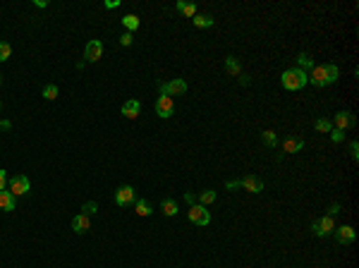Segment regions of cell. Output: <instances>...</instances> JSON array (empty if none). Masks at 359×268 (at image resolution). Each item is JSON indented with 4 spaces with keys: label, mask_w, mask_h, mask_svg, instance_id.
Listing matches in <instances>:
<instances>
[{
    "label": "cell",
    "mask_w": 359,
    "mask_h": 268,
    "mask_svg": "<svg viewBox=\"0 0 359 268\" xmlns=\"http://www.w3.org/2000/svg\"><path fill=\"white\" fill-rule=\"evenodd\" d=\"M338 77H340L338 65H314L312 75H309V81H312L314 86L323 89V86L335 84V81H338Z\"/></svg>",
    "instance_id": "1"
},
{
    "label": "cell",
    "mask_w": 359,
    "mask_h": 268,
    "mask_svg": "<svg viewBox=\"0 0 359 268\" xmlns=\"http://www.w3.org/2000/svg\"><path fill=\"white\" fill-rule=\"evenodd\" d=\"M280 81H282V86H285L287 91H299V89L307 86L309 75H307L304 70H299V67H292V70H285V72H282Z\"/></svg>",
    "instance_id": "2"
},
{
    "label": "cell",
    "mask_w": 359,
    "mask_h": 268,
    "mask_svg": "<svg viewBox=\"0 0 359 268\" xmlns=\"http://www.w3.org/2000/svg\"><path fill=\"white\" fill-rule=\"evenodd\" d=\"M158 91L160 96H182L187 94V81L185 79H172V81H160L158 84Z\"/></svg>",
    "instance_id": "3"
},
{
    "label": "cell",
    "mask_w": 359,
    "mask_h": 268,
    "mask_svg": "<svg viewBox=\"0 0 359 268\" xmlns=\"http://www.w3.org/2000/svg\"><path fill=\"white\" fill-rule=\"evenodd\" d=\"M32 190V182H29V177L27 175H17L12 180H7V191L12 194V196H24V194H29Z\"/></svg>",
    "instance_id": "4"
},
{
    "label": "cell",
    "mask_w": 359,
    "mask_h": 268,
    "mask_svg": "<svg viewBox=\"0 0 359 268\" xmlns=\"http://www.w3.org/2000/svg\"><path fill=\"white\" fill-rule=\"evenodd\" d=\"M187 218H189V223H197V225L206 228V225L211 223V213H208V208H206V206L194 204V206H189Z\"/></svg>",
    "instance_id": "5"
},
{
    "label": "cell",
    "mask_w": 359,
    "mask_h": 268,
    "mask_svg": "<svg viewBox=\"0 0 359 268\" xmlns=\"http://www.w3.org/2000/svg\"><path fill=\"white\" fill-rule=\"evenodd\" d=\"M137 201V191L134 187H129V185H122L120 190L115 191V204L120 206V208H125V206H132Z\"/></svg>",
    "instance_id": "6"
},
{
    "label": "cell",
    "mask_w": 359,
    "mask_h": 268,
    "mask_svg": "<svg viewBox=\"0 0 359 268\" xmlns=\"http://www.w3.org/2000/svg\"><path fill=\"white\" fill-rule=\"evenodd\" d=\"M333 230H335V223L330 216H323V218H319V221L312 223V232L316 237H326V235H333Z\"/></svg>",
    "instance_id": "7"
},
{
    "label": "cell",
    "mask_w": 359,
    "mask_h": 268,
    "mask_svg": "<svg viewBox=\"0 0 359 268\" xmlns=\"http://www.w3.org/2000/svg\"><path fill=\"white\" fill-rule=\"evenodd\" d=\"M101 55H103V43L98 38H91L86 43V48H84V60L86 63H96V60H101Z\"/></svg>",
    "instance_id": "8"
},
{
    "label": "cell",
    "mask_w": 359,
    "mask_h": 268,
    "mask_svg": "<svg viewBox=\"0 0 359 268\" xmlns=\"http://www.w3.org/2000/svg\"><path fill=\"white\" fill-rule=\"evenodd\" d=\"M172 113H175V103H172L170 96H158L156 101V115L158 117H172Z\"/></svg>",
    "instance_id": "9"
},
{
    "label": "cell",
    "mask_w": 359,
    "mask_h": 268,
    "mask_svg": "<svg viewBox=\"0 0 359 268\" xmlns=\"http://www.w3.org/2000/svg\"><path fill=\"white\" fill-rule=\"evenodd\" d=\"M333 235H335V239H338V244H352L355 237H357V232H355L352 225H340V228L333 230Z\"/></svg>",
    "instance_id": "10"
},
{
    "label": "cell",
    "mask_w": 359,
    "mask_h": 268,
    "mask_svg": "<svg viewBox=\"0 0 359 268\" xmlns=\"http://www.w3.org/2000/svg\"><path fill=\"white\" fill-rule=\"evenodd\" d=\"M333 125H335V129H340V132H345V129L355 127V115H352L350 111H340V113H335V117H333Z\"/></svg>",
    "instance_id": "11"
},
{
    "label": "cell",
    "mask_w": 359,
    "mask_h": 268,
    "mask_svg": "<svg viewBox=\"0 0 359 268\" xmlns=\"http://www.w3.org/2000/svg\"><path fill=\"white\" fill-rule=\"evenodd\" d=\"M239 182H242V187L247 191H251V194H261V191H264V180L256 177V175H247V177L239 180Z\"/></svg>",
    "instance_id": "12"
},
{
    "label": "cell",
    "mask_w": 359,
    "mask_h": 268,
    "mask_svg": "<svg viewBox=\"0 0 359 268\" xmlns=\"http://www.w3.org/2000/svg\"><path fill=\"white\" fill-rule=\"evenodd\" d=\"M89 228H91V218H89V216H84V213H77V216L72 218V230H75L77 235H84V232H89Z\"/></svg>",
    "instance_id": "13"
},
{
    "label": "cell",
    "mask_w": 359,
    "mask_h": 268,
    "mask_svg": "<svg viewBox=\"0 0 359 268\" xmlns=\"http://www.w3.org/2000/svg\"><path fill=\"white\" fill-rule=\"evenodd\" d=\"M139 111H141V103L137 98H129V101H125V106H122V115H125L127 120H134L139 115Z\"/></svg>",
    "instance_id": "14"
},
{
    "label": "cell",
    "mask_w": 359,
    "mask_h": 268,
    "mask_svg": "<svg viewBox=\"0 0 359 268\" xmlns=\"http://www.w3.org/2000/svg\"><path fill=\"white\" fill-rule=\"evenodd\" d=\"M302 149H304V139H299V137H290V139L282 142V151L285 153H297Z\"/></svg>",
    "instance_id": "15"
},
{
    "label": "cell",
    "mask_w": 359,
    "mask_h": 268,
    "mask_svg": "<svg viewBox=\"0 0 359 268\" xmlns=\"http://www.w3.org/2000/svg\"><path fill=\"white\" fill-rule=\"evenodd\" d=\"M15 206H17V199L10 191L7 190L0 191V211H15Z\"/></svg>",
    "instance_id": "16"
},
{
    "label": "cell",
    "mask_w": 359,
    "mask_h": 268,
    "mask_svg": "<svg viewBox=\"0 0 359 268\" xmlns=\"http://www.w3.org/2000/svg\"><path fill=\"white\" fill-rule=\"evenodd\" d=\"M192 24L197 27V29H208V27H213V17L211 15H197L192 17Z\"/></svg>",
    "instance_id": "17"
},
{
    "label": "cell",
    "mask_w": 359,
    "mask_h": 268,
    "mask_svg": "<svg viewBox=\"0 0 359 268\" xmlns=\"http://www.w3.org/2000/svg\"><path fill=\"white\" fill-rule=\"evenodd\" d=\"M122 24H125V29L129 34H134L137 29H139L141 22H139V17H137V15H125V17H122Z\"/></svg>",
    "instance_id": "18"
},
{
    "label": "cell",
    "mask_w": 359,
    "mask_h": 268,
    "mask_svg": "<svg viewBox=\"0 0 359 268\" xmlns=\"http://www.w3.org/2000/svg\"><path fill=\"white\" fill-rule=\"evenodd\" d=\"M225 70H228L230 75H242V65H239V60H237L235 55H228V58H225Z\"/></svg>",
    "instance_id": "19"
},
{
    "label": "cell",
    "mask_w": 359,
    "mask_h": 268,
    "mask_svg": "<svg viewBox=\"0 0 359 268\" xmlns=\"http://www.w3.org/2000/svg\"><path fill=\"white\" fill-rule=\"evenodd\" d=\"M177 10H180L185 17H189V19L197 15V5H194V2H185V0H177Z\"/></svg>",
    "instance_id": "20"
},
{
    "label": "cell",
    "mask_w": 359,
    "mask_h": 268,
    "mask_svg": "<svg viewBox=\"0 0 359 268\" xmlns=\"http://www.w3.org/2000/svg\"><path fill=\"white\" fill-rule=\"evenodd\" d=\"M160 211H163L168 218H175V216H177V204H175L172 199H163V201H160Z\"/></svg>",
    "instance_id": "21"
},
{
    "label": "cell",
    "mask_w": 359,
    "mask_h": 268,
    "mask_svg": "<svg viewBox=\"0 0 359 268\" xmlns=\"http://www.w3.org/2000/svg\"><path fill=\"white\" fill-rule=\"evenodd\" d=\"M297 65H299V70H314V58L309 55V53H299L297 55Z\"/></svg>",
    "instance_id": "22"
},
{
    "label": "cell",
    "mask_w": 359,
    "mask_h": 268,
    "mask_svg": "<svg viewBox=\"0 0 359 268\" xmlns=\"http://www.w3.org/2000/svg\"><path fill=\"white\" fill-rule=\"evenodd\" d=\"M197 199L201 201V206H211V204H213V201H216V199H218V194H216V191H213V190H203L201 194L197 196Z\"/></svg>",
    "instance_id": "23"
},
{
    "label": "cell",
    "mask_w": 359,
    "mask_h": 268,
    "mask_svg": "<svg viewBox=\"0 0 359 268\" xmlns=\"http://www.w3.org/2000/svg\"><path fill=\"white\" fill-rule=\"evenodd\" d=\"M134 211H137V216H141V218H144V216H149V213H151V204H149L146 199H137V201H134Z\"/></svg>",
    "instance_id": "24"
},
{
    "label": "cell",
    "mask_w": 359,
    "mask_h": 268,
    "mask_svg": "<svg viewBox=\"0 0 359 268\" xmlns=\"http://www.w3.org/2000/svg\"><path fill=\"white\" fill-rule=\"evenodd\" d=\"M314 127H316V132H323V134H330V129H333V122H330L328 117H319V120L314 122Z\"/></svg>",
    "instance_id": "25"
},
{
    "label": "cell",
    "mask_w": 359,
    "mask_h": 268,
    "mask_svg": "<svg viewBox=\"0 0 359 268\" xmlns=\"http://www.w3.org/2000/svg\"><path fill=\"white\" fill-rule=\"evenodd\" d=\"M261 142L266 144V146H278V137H276V132L273 129H266V132H261Z\"/></svg>",
    "instance_id": "26"
},
{
    "label": "cell",
    "mask_w": 359,
    "mask_h": 268,
    "mask_svg": "<svg viewBox=\"0 0 359 268\" xmlns=\"http://www.w3.org/2000/svg\"><path fill=\"white\" fill-rule=\"evenodd\" d=\"M10 55H12V46L7 41H0V63L10 60Z\"/></svg>",
    "instance_id": "27"
},
{
    "label": "cell",
    "mask_w": 359,
    "mask_h": 268,
    "mask_svg": "<svg viewBox=\"0 0 359 268\" xmlns=\"http://www.w3.org/2000/svg\"><path fill=\"white\" fill-rule=\"evenodd\" d=\"M43 98H46V101H55V98H58V84H46Z\"/></svg>",
    "instance_id": "28"
},
{
    "label": "cell",
    "mask_w": 359,
    "mask_h": 268,
    "mask_svg": "<svg viewBox=\"0 0 359 268\" xmlns=\"http://www.w3.org/2000/svg\"><path fill=\"white\" fill-rule=\"evenodd\" d=\"M96 211H98V204H96V201H86V204L81 206V213H84V216H89V218L94 216Z\"/></svg>",
    "instance_id": "29"
},
{
    "label": "cell",
    "mask_w": 359,
    "mask_h": 268,
    "mask_svg": "<svg viewBox=\"0 0 359 268\" xmlns=\"http://www.w3.org/2000/svg\"><path fill=\"white\" fill-rule=\"evenodd\" d=\"M330 139H333L335 144H340L345 139V132H340V129H335V127H333V129H330Z\"/></svg>",
    "instance_id": "30"
},
{
    "label": "cell",
    "mask_w": 359,
    "mask_h": 268,
    "mask_svg": "<svg viewBox=\"0 0 359 268\" xmlns=\"http://www.w3.org/2000/svg\"><path fill=\"white\" fill-rule=\"evenodd\" d=\"M132 38H134V36H132L129 32H125L122 36H120V43H122L125 48H127V46H132Z\"/></svg>",
    "instance_id": "31"
},
{
    "label": "cell",
    "mask_w": 359,
    "mask_h": 268,
    "mask_svg": "<svg viewBox=\"0 0 359 268\" xmlns=\"http://www.w3.org/2000/svg\"><path fill=\"white\" fill-rule=\"evenodd\" d=\"M340 208H343L340 204H330V206H328V211H326V216H330V218H333L335 213H340Z\"/></svg>",
    "instance_id": "32"
},
{
    "label": "cell",
    "mask_w": 359,
    "mask_h": 268,
    "mask_svg": "<svg viewBox=\"0 0 359 268\" xmlns=\"http://www.w3.org/2000/svg\"><path fill=\"white\" fill-rule=\"evenodd\" d=\"M350 156L355 158V160L359 158V144L357 142H350Z\"/></svg>",
    "instance_id": "33"
},
{
    "label": "cell",
    "mask_w": 359,
    "mask_h": 268,
    "mask_svg": "<svg viewBox=\"0 0 359 268\" xmlns=\"http://www.w3.org/2000/svg\"><path fill=\"white\" fill-rule=\"evenodd\" d=\"M103 7H106V10H115V7H120V0H106Z\"/></svg>",
    "instance_id": "34"
},
{
    "label": "cell",
    "mask_w": 359,
    "mask_h": 268,
    "mask_svg": "<svg viewBox=\"0 0 359 268\" xmlns=\"http://www.w3.org/2000/svg\"><path fill=\"white\" fill-rule=\"evenodd\" d=\"M7 190V173L5 170H0V191Z\"/></svg>",
    "instance_id": "35"
},
{
    "label": "cell",
    "mask_w": 359,
    "mask_h": 268,
    "mask_svg": "<svg viewBox=\"0 0 359 268\" xmlns=\"http://www.w3.org/2000/svg\"><path fill=\"white\" fill-rule=\"evenodd\" d=\"M225 187H228V190H237V187H242V182H239V180H228Z\"/></svg>",
    "instance_id": "36"
},
{
    "label": "cell",
    "mask_w": 359,
    "mask_h": 268,
    "mask_svg": "<svg viewBox=\"0 0 359 268\" xmlns=\"http://www.w3.org/2000/svg\"><path fill=\"white\" fill-rule=\"evenodd\" d=\"M185 201H187L189 206H194V204H197V194H192V191H187V194H185Z\"/></svg>",
    "instance_id": "37"
},
{
    "label": "cell",
    "mask_w": 359,
    "mask_h": 268,
    "mask_svg": "<svg viewBox=\"0 0 359 268\" xmlns=\"http://www.w3.org/2000/svg\"><path fill=\"white\" fill-rule=\"evenodd\" d=\"M36 7H48V0H34Z\"/></svg>",
    "instance_id": "38"
},
{
    "label": "cell",
    "mask_w": 359,
    "mask_h": 268,
    "mask_svg": "<svg viewBox=\"0 0 359 268\" xmlns=\"http://www.w3.org/2000/svg\"><path fill=\"white\" fill-rule=\"evenodd\" d=\"M10 127H12V125H10L7 120H2V122H0V129H10Z\"/></svg>",
    "instance_id": "39"
},
{
    "label": "cell",
    "mask_w": 359,
    "mask_h": 268,
    "mask_svg": "<svg viewBox=\"0 0 359 268\" xmlns=\"http://www.w3.org/2000/svg\"><path fill=\"white\" fill-rule=\"evenodd\" d=\"M0 84H2V77H0Z\"/></svg>",
    "instance_id": "40"
}]
</instances>
